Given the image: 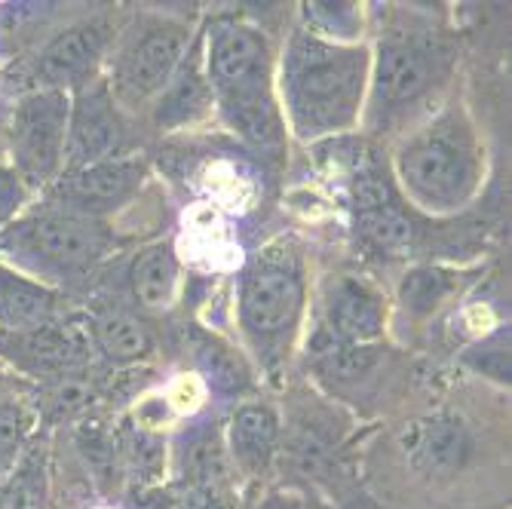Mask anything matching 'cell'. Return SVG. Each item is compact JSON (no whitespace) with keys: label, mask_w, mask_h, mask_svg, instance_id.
<instances>
[{"label":"cell","mask_w":512,"mask_h":509,"mask_svg":"<svg viewBox=\"0 0 512 509\" xmlns=\"http://www.w3.org/2000/svg\"><path fill=\"white\" fill-rule=\"evenodd\" d=\"M114 25L105 16H92L65 25L50 40L40 46L34 56V89H59L74 92L96 77H102V68L108 65L111 46H114Z\"/></svg>","instance_id":"cell-12"},{"label":"cell","mask_w":512,"mask_h":509,"mask_svg":"<svg viewBox=\"0 0 512 509\" xmlns=\"http://www.w3.org/2000/svg\"><path fill=\"white\" fill-rule=\"evenodd\" d=\"M114 249L111 221L86 218L43 197L0 230V261L68 298L92 283Z\"/></svg>","instance_id":"cell-5"},{"label":"cell","mask_w":512,"mask_h":509,"mask_svg":"<svg viewBox=\"0 0 512 509\" xmlns=\"http://www.w3.org/2000/svg\"><path fill=\"white\" fill-rule=\"evenodd\" d=\"M335 509H381L378 503H371L365 494H356V497H350L347 503H341V506H335Z\"/></svg>","instance_id":"cell-31"},{"label":"cell","mask_w":512,"mask_h":509,"mask_svg":"<svg viewBox=\"0 0 512 509\" xmlns=\"http://www.w3.org/2000/svg\"><path fill=\"white\" fill-rule=\"evenodd\" d=\"M463 365H467L470 372H476L479 378L509 387V329L497 326L491 332H482L476 344L463 353Z\"/></svg>","instance_id":"cell-27"},{"label":"cell","mask_w":512,"mask_h":509,"mask_svg":"<svg viewBox=\"0 0 512 509\" xmlns=\"http://www.w3.org/2000/svg\"><path fill=\"white\" fill-rule=\"evenodd\" d=\"M46 503V460L31 445L16 470L0 482V509H43Z\"/></svg>","instance_id":"cell-26"},{"label":"cell","mask_w":512,"mask_h":509,"mask_svg":"<svg viewBox=\"0 0 512 509\" xmlns=\"http://www.w3.org/2000/svg\"><path fill=\"white\" fill-rule=\"evenodd\" d=\"M71 92L28 89L7 123V163L40 197L65 172Z\"/></svg>","instance_id":"cell-8"},{"label":"cell","mask_w":512,"mask_h":509,"mask_svg":"<svg viewBox=\"0 0 512 509\" xmlns=\"http://www.w3.org/2000/svg\"><path fill=\"white\" fill-rule=\"evenodd\" d=\"M191 356H194V378L209 393L240 396L252 387V362L246 353H240L230 341L218 338L215 332L194 329L188 338Z\"/></svg>","instance_id":"cell-23"},{"label":"cell","mask_w":512,"mask_h":509,"mask_svg":"<svg viewBox=\"0 0 512 509\" xmlns=\"http://www.w3.org/2000/svg\"><path fill=\"white\" fill-rule=\"evenodd\" d=\"M209 114H212V89H209L206 62H203V40L197 31L181 65L175 68L172 80L154 99L151 117H154L157 129L175 132V129H188V126L206 120Z\"/></svg>","instance_id":"cell-19"},{"label":"cell","mask_w":512,"mask_h":509,"mask_svg":"<svg viewBox=\"0 0 512 509\" xmlns=\"http://www.w3.org/2000/svg\"><path fill=\"white\" fill-rule=\"evenodd\" d=\"M488 151L476 120L460 102H442L396 138L390 178L408 209L451 218L470 209L485 188Z\"/></svg>","instance_id":"cell-3"},{"label":"cell","mask_w":512,"mask_h":509,"mask_svg":"<svg viewBox=\"0 0 512 509\" xmlns=\"http://www.w3.org/2000/svg\"><path fill=\"white\" fill-rule=\"evenodd\" d=\"M169 467L175 473V488L203 491H237V473L230 467L224 448V427L191 424L169 448Z\"/></svg>","instance_id":"cell-17"},{"label":"cell","mask_w":512,"mask_h":509,"mask_svg":"<svg viewBox=\"0 0 512 509\" xmlns=\"http://www.w3.org/2000/svg\"><path fill=\"white\" fill-rule=\"evenodd\" d=\"M74 313L71 298L0 261V332H31Z\"/></svg>","instance_id":"cell-20"},{"label":"cell","mask_w":512,"mask_h":509,"mask_svg":"<svg viewBox=\"0 0 512 509\" xmlns=\"http://www.w3.org/2000/svg\"><path fill=\"white\" fill-rule=\"evenodd\" d=\"M371 50L362 123L378 135H402L433 114L454 80L457 50L430 19L396 10Z\"/></svg>","instance_id":"cell-2"},{"label":"cell","mask_w":512,"mask_h":509,"mask_svg":"<svg viewBox=\"0 0 512 509\" xmlns=\"http://www.w3.org/2000/svg\"><path fill=\"white\" fill-rule=\"evenodd\" d=\"M304 509H335V506L316 491H304Z\"/></svg>","instance_id":"cell-30"},{"label":"cell","mask_w":512,"mask_h":509,"mask_svg":"<svg viewBox=\"0 0 512 509\" xmlns=\"http://www.w3.org/2000/svg\"><path fill=\"white\" fill-rule=\"evenodd\" d=\"M368 71V43H332L295 25L276 50V99L286 132L319 145L359 129Z\"/></svg>","instance_id":"cell-1"},{"label":"cell","mask_w":512,"mask_h":509,"mask_svg":"<svg viewBox=\"0 0 512 509\" xmlns=\"http://www.w3.org/2000/svg\"><path fill=\"white\" fill-rule=\"evenodd\" d=\"M470 280H473L470 273L442 267V264L408 267L396 286V310L411 326H424V322L436 316L451 298H457Z\"/></svg>","instance_id":"cell-22"},{"label":"cell","mask_w":512,"mask_h":509,"mask_svg":"<svg viewBox=\"0 0 512 509\" xmlns=\"http://www.w3.org/2000/svg\"><path fill=\"white\" fill-rule=\"evenodd\" d=\"M301 28L332 43H365L368 16L356 0H307L298 7Z\"/></svg>","instance_id":"cell-24"},{"label":"cell","mask_w":512,"mask_h":509,"mask_svg":"<svg viewBox=\"0 0 512 509\" xmlns=\"http://www.w3.org/2000/svg\"><path fill=\"white\" fill-rule=\"evenodd\" d=\"M399 448L405 464L427 482H442L457 476L473 454V433L463 418L451 411H433L414 418L399 433Z\"/></svg>","instance_id":"cell-16"},{"label":"cell","mask_w":512,"mask_h":509,"mask_svg":"<svg viewBox=\"0 0 512 509\" xmlns=\"http://www.w3.org/2000/svg\"><path fill=\"white\" fill-rule=\"evenodd\" d=\"M37 424H40V414L31 396L16 393V390L0 396V482L16 470V464L31 448Z\"/></svg>","instance_id":"cell-25"},{"label":"cell","mask_w":512,"mask_h":509,"mask_svg":"<svg viewBox=\"0 0 512 509\" xmlns=\"http://www.w3.org/2000/svg\"><path fill=\"white\" fill-rule=\"evenodd\" d=\"M83 316H86L92 353H96L105 365L132 368V365H142L154 356L157 338L148 322L132 307L102 301L96 307H89Z\"/></svg>","instance_id":"cell-18"},{"label":"cell","mask_w":512,"mask_h":509,"mask_svg":"<svg viewBox=\"0 0 512 509\" xmlns=\"http://www.w3.org/2000/svg\"><path fill=\"white\" fill-rule=\"evenodd\" d=\"M92 359H96V353H92L86 316L77 310L59 322H50V326H40L31 332H0V362L13 375L28 378L34 384L62 378L68 372H80V368L92 365Z\"/></svg>","instance_id":"cell-9"},{"label":"cell","mask_w":512,"mask_h":509,"mask_svg":"<svg viewBox=\"0 0 512 509\" xmlns=\"http://www.w3.org/2000/svg\"><path fill=\"white\" fill-rule=\"evenodd\" d=\"M129 298L138 310L166 313L181 292V258L172 240L142 246L126 267Z\"/></svg>","instance_id":"cell-21"},{"label":"cell","mask_w":512,"mask_h":509,"mask_svg":"<svg viewBox=\"0 0 512 509\" xmlns=\"http://www.w3.org/2000/svg\"><path fill=\"white\" fill-rule=\"evenodd\" d=\"M126 114L117 108L105 77L71 92L65 169L126 154Z\"/></svg>","instance_id":"cell-14"},{"label":"cell","mask_w":512,"mask_h":509,"mask_svg":"<svg viewBox=\"0 0 512 509\" xmlns=\"http://www.w3.org/2000/svg\"><path fill=\"white\" fill-rule=\"evenodd\" d=\"M224 448L237 479L261 485L283 451V414L267 399H243L224 424Z\"/></svg>","instance_id":"cell-15"},{"label":"cell","mask_w":512,"mask_h":509,"mask_svg":"<svg viewBox=\"0 0 512 509\" xmlns=\"http://www.w3.org/2000/svg\"><path fill=\"white\" fill-rule=\"evenodd\" d=\"M246 509H304V491H295V488H267Z\"/></svg>","instance_id":"cell-29"},{"label":"cell","mask_w":512,"mask_h":509,"mask_svg":"<svg viewBox=\"0 0 512 509\" xmlns=\"http://www.w3.org/2000/svg\"><path fill=\"white\" fill-rule=\"evenodd\" d=\"M350 200H353V218L359 237L387 255H405L414 246L417 227L411 221V212L405 200L399 197L393 178L375 166L365 163L356 166L350 178Z\"/></svg>","instance_id":"cell-13"},{"label":"cell","mask_w":512,"mask_h":509,"mask_svg":"<svg viewBox=\"0 0 512 509\" xmlns=\"http://www.w3.org/2000/svg\"><path fill=\"white\" fill-rule=\"evenodd\" d=\"M145 178H148V169L142 160L132 154H120V157H108L89 166L65 169L53 181V188H46L40 197L56 206H65L71 212H80L86 218L111 221L117 212L132 206V200L142 194Z\"/></svg>","instance_id":"cell-10"},{"label":"cell","mask_w":512,"mask_h":509,"mask_svg":"<svg viewBox=\"0 0 512 509\" xmlns=\"http://www.w3.org/2000/svg\"><path fill=\"white\" fill-rule=\"evenodd\" d=\"M200 40L212 114L252 151L283 157L289 132L276 99V50L267 31L246 19L221 16L200 31Z\"/></svg>","instance_id":"cell-4"},{"label":"cell","mask_w":512,"mask_h":509,"mask_svg":"<svg viewBox=\"0 0 512 509\" xmlns=\"http://www.w3.org/2000/svg\"><path fill=\"white\" fill-rule=\"evenodd\" d=\"M387 295L365 276L338 273L319 295V329L310 344L378 347L387 332Z\"/></svg>","instance_id":"cell-11"},{"label":"cell","mask_w":512,"mask_h":509,"mask_svg":"<svg viewBox=\"0 0 512 509\" xmlns=\"http://www.w3.org/2000/svg\"><path fill=\"white\" fill-rule=\"evenodd\" d=\"M310 301L307 264L298 246H264L237 280V329L255 372L279 375L304 332Z\"/></svg>","instance_id":"cell-6"},{"label":"cell","mask_w":512,"mask_h":509,"mask_svg":"<svg viewBox=\"0 0 512 509\" xmlns=\"http://www.w3.org/2000/svg\"><path fill=\"white\" fill-rule=\"evenodd\" d=\"M13 372H10V368L4 365V362H0V396H7V393H13Z\"/></svg>","instance_id":"cell-32"},{"label":"cell","mask_w":512,"mask_h":509,"mask_svg":"<svg viewBox=\"0 0 512 509\" xmlns=\"http://www.w3.org/2000/svg\"><path fill=\"white\" fill-rule=\"evenodd\" d=\"M194 28L160 13H142L123 34L114 37L105 83L123 114L151 108L166 89L175 68L194 40Z\"/></svg>","instance_id":"cell-7"},{"label":"cell","mask_w":512,"mask_h":509,"mask_svg":"<svg viewBox=\"0 0 512 509\" xmlns=\"http://www.w3.org/2000/svg\"><path fill=\"white\" fill-rule=\"evenodd\" d=\"M37 197L31 194L28 184L19 178V172L7 163L0 160V230L10 227Z\"/></svg>","instance_id":"cell-28"}]
</instances>
